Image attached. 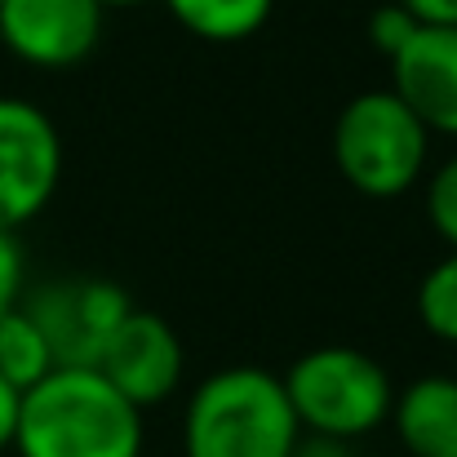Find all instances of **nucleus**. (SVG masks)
Instances as JSON below:
<instances>
[{
  "label": "nucleus",
  "instance_id": "f257e3e1",
  "mask_svg": "<svg viewBox=\"0 0 457 457\" xmlns=\"http://www.w3.org/2000/svg\"><path fill=\"white\" fill-rule=\"evenodd\" d=\"M18 457H143V409L98 369H54L18 404Z\"/></svg>",
  "mask_w": 457,
  "mask_h": 457
},
{
  "label": "nucleus",
  "instance_id": "f03ea898",
  "mask_svg": "<svg viewBox=\"0 0 457 457\" xmlns=\"http://www.w3.org/2000/svg\"><path fill=\"white\" fill-rule=\"evenodd\" d=\"M298 440L280 378L258 364L209 373L182 413V457H298Z\"/></svg>",
  "mask_w": 457,
  "mask_h": 457
},
{
  "label": "nucleus",
  "instance_id": "7ed1b4c3",
  "mask_svg": "<svg viewBox=\"0 0 457 457\" xmlns=\"http://www.w3.org/2000/svg\"><path fill=\"white\" fill-rule=\"evenodd\" d=\"M431 155L427 125L391 94H355L333 120V164L369 200H395L422 182Z\"/></svg>",
  "mask_w": 457,
  "mask_h": 457
},
{
  "label": "nucleus",
  "instance_id": "20e7f679",
  "mask_svg": "<svg viewBox=\"0 0 457 457\" xmlns=\"http://www.w3.org/2000/svg\"><path fill=\"white\" fill-rule=\"evenodd\" d=\"M303 431L324 440H360L391 418V373L360 346L303 351L280 378Z\"/></svg>",
  "mask_w": 457,
  "mask_h": 457
},
{
  "label": "nucleus",
  "instance_id": "39448f33",
  "mask_svg": "<svg viewBox=\"0 0 457 457\" xmlns=\"http://www.w3.org/2000/svg\"><path fill=\"white\" fill-rule=\"evenodd\" d=\"M18 306L45 333L54 369H94L103 342L134 311L129 294L116 280H103V276H76V280L40 285L36 294H22Z\"/></svg>",
  "mask_w": 457,
  "mask_h": 457
},
{
  "label": "nucleus",
  "instance_id": "423d86ee",
  "mask_svg": "<svg viewBox=\"0 0 457 457\" xmlns=\"http://www.w3.org/2000/svg\"><path fill=\"white\" fill-rule=\"evenodd\" d=\"M62 182V138L49 112L27 98H0V231L45 213Z\"/></svg>",
  "mask_w": 457,
  "mask_h": 457
},
{
  "label": "nucleus",
  "instance_id": "0eeeda50",
  "mask_svg": "<svg viewBox=\"0 0 457 457\" xmlns=\"http://www.w3.org/2000/svg\"><path fill=\"white\" fill-rule=\"evenodd\" d=\"M103 13L98 0H4L0 40L18 62L62 71L98 49Z\"/></svg>",
  "mask_w": 457,
  "mask_h": 457
},
{
  "label": "nucleus",
  "instance_id": "6e6552de",
  "mask_svg": "<svg viewBox=\"0 0 457 457\" xmlns=\"http://www.w3.org/2000/svg\"><path fill=\"white\" fill-rule=\"evenodd\" d=\"M134 409H152L160 400H169L182 382V369H187V355H182V342L173 333V324L155 311L134 306L116 333L103 342L98 351V364H94Z\"/></svg>",
  "mask_w": 457,
  "mask_h": 457
},
{
  "label": "nucleus",
  "instance_id": "1a4fd4ad",
  "mask_svg": "<svg viewBox=\"0 0 457 457\" xmlns=\"http://www.w3.org/2000/svg\"><path fill=\"white\" fill-rule=\"evenodd\" d=\"M391 94L427 125L457 138V27H418L391 58Z\"/></svg>",
  "mask_w": 457,
  "mask_h": 457
},
{
  "label": "nucleus",
  "instance_id": "9d476101",
  "mask_svg": "<svg viewBox=\"0 0 457 457\" xmlns=\"http://www.w3.org/2000/svg\"><path fill=\"white\" fill-rule=\"evenodd\" d=\"M386 422L409 457H457V378L427 373L400 386Z\"/></svg>",
  "mask_w": 457,
  "mask_h": 457
},
{
  "label": "nucleus",
  "instance_id": "9b49d317",
  "mask_svg": "<svg viewBox=\"0 0 457 457\" xmlns=\"http://www.w3.org/2000/svg\"><path fill=\"white\" fill-rule=\"evenodd\" d=\"M169 13L209 45H240L271 22L276 0H164Z\"/></svg>",
  "mask_w": 457,
  "mask_h": 457
},
{
  "label": "nucleus",
  "instance_id": "f8f14e48",
  "mask_svg": "<svg viewBox=\"0 0 457 457\" xmlns=\"http://www.w3.org/2000/svg\"><path fill=\"white\" fill-rule=\"evenodd\" d=\"M49 373H54V355H49V342L36 328V320L22 306L4 311L0 315V378L13 391H31Z\"/></svg>",
  "mask_w": 457,
  "mask_h": 457
},
{
  "label": "nucleus",
  "instance_id": "ddd939ff",
  "mask_svg": "<svg viewBox=\"0 0 457 457\" xmlns=\"http://www.w3.org/2000/svg\"><path fill=\"white\" fill-rule=\"evenodd\" d=\"M418 320L431 337L457 346V249H449L418 285Z\"/></svg>",
  "mask_w": 457,
  "mask_h": 457
},
{
  "label": "nucleus",
  "instance_id": "4468645a",
  "mask_svg": "<svg viewBox=\"0 0 457 457\" xmlns=\"http://www.w3.org/2000/svg\"><path fill=\"white\" fill-rule=\"evenodd\" d=\"M427 222L449 249H457V155H449L427 182Z\"/></svg>",
  "mask_w": 457,
  "mask_h": 457
},
{
  "label": "nucleus",
  "instance_id": "2eb2a0df",
  "mask_svg": "<svg viewBox=\"0 0 457 457\" xmlns=\"http://www.w3.org/2000/svg\"><path fill=\"white\" fill-rule=\"evenodd\" d=\"M413 31H418V22H413V18H409V13H404L395 0L369 13V45H373V49H378L386 62L400 54V45H404Z\"/></svg>",
  "mask_w": 457,
  "mask_h": 457
},
{
  "label": "nucleus",
  "instance_id": "dca6fc26",
  "mask_svg": "<svg viewBox=\"0 0 457 457\" xmlns=\"http://www.w3.org/2000/svg\"><path fill=\"white\" fill-rule=\"evenodd\" d=\"M22 276H27V262H22L18 231H0V315L22 303Z\"/></svg>",
  "mask_w": 457,
  "mask_h": 457
},
{
  "label": "nucleus",
  "instance_id": "f3484780",
  "mask_svg": "<svg viewBox=\"0 0 457 457\" xmlns=\"http://www.w3.org/2000/svg\"><path fill=\"white\" fill-rule=\"evenodd\" d=\"M418 27H457V0H395Z\"/></svg>",
  "mask_w": 457,
  "mask_h": 457
},
{
  "label": "nucleus",
  "instance_id": "a211bd4d",
  "mask_svg": "<svg viewBox=\"0 0 457 457\" xmlns=\"http://www.w3.org/2000/svg\"><path fill=\"white\" fill-rule=\"evenodd\" d=\"M18 404H22V391H13L4 378H0V453L13 449V431H18Z\"/></svg>",
  "mask_w": 457,
  "mask_h": 457
},
{
  "label": "nucleus",
  "instance_id": "6ab92c4d",
  "mask_svg": "<svg viewBox=\"0 0 457 457\" xmlns=\"http://www.w3.org/2000/svg\"><path fill=\"white\" fill-rule=\"evenodd\" d=\"M103 9H129V4H147V0H98Z\"/></svg>",
  "mask_w": 457,
  "mask_h": 457
},
{
  "label": "nucleus",
  "instance_id": "aec40b11",
  "mask_svg": "<svg viewBox=\"0 0 457 457\" xmlns=\"http://www.w3.org/2000/svg\"><path fill=\"white\" fill-rule=\"evenodd\" d=\"M0 4H4V0H0Z\"/></svg>",
  "mask_w": 457,
  "mask_h": 457
}]
</instances>
